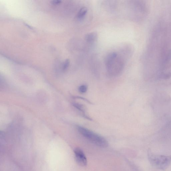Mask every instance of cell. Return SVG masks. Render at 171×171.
<instances>
[{"label":"cell","mask_w":171,"mask_h":171,"mask_svg":"<svg viewBox=\"0 0 171 171\" xmlns=\"http://www.w3.org/2000/svg\"><path fill=\"white\" fill-rule=\"evenodd\" d=\"M105 64L109 75L117 76L121 74L124 66V59L116 52L109 53L105 59Z\"/></svg>","instance_id":"1"},{"label":"cell","mask_w":171,"mask_h":171,"mask_svg":"<svg viewBox=\"0 0 171 171\" xmlns=\"http://www.w3.org/2000/svg\"><path fill=\"white\" fill-rule=\"evenodd\" d=\"M78 130L81 135L94 144L101 147H106L108 145L107 140L102 136L85 127L78 126Z\"/></svg>","instance_id":"2"},{"label":"cell","mask_w":171,"mask_h":171,"mask_svg":"<svg viewBox=\"0 0 171 171\" xmlns=\"http://www.w3.org/2000/svg\"><path fill=\"white\" fill-rule=\"evenodd\" d=\"M149 158L152 164L157 168L163 170L167 168L171 162V156L150 154Z\"/></svg>","instance_id":"3"},{"label":"cell","mask_w":171,"mask_h":171,"mask_svg":"<svg viewBox=\"0 0 171 171\" xmlns=\"http://www.w3.org/2000/svg\"><path fill=\"white\" fill-rule=\"evenodd\" d=\"M74 153L77 163L81 166H86L87 160L84 152L81 149L77 148L74 150Z\"/></svg>","instance_id":"4"},{"label":"cell","mask_w":171,"mask_h":171,"mask_svg":"<svg viewBox=\"0 0 171 171\" xmlns=\"http://www.w3.org/2000/svg\"><path fill=\"white\" fill-rule=\"evenodd\" d=\"M98 35L96 32H91V33L87 34L85 36V40L86 43L88 44L94 43L97 39Z\"/></svg>","instance_id":"5"},{"label":"cell","mask_w":171,"mask_h":171,"mask_svg":"<svg viewBox=\"0 0 171 171\" xmlns=\"http://www.w3.org/2000/svg\"><path fill=\"white\" fill-rule=\"evenodd\" d=\"M88 8L86 7H82L78 11L76 16V18L78 20H81L84 18L88 12Z\"/></svg>","instance_id":"6"},{"label":"cell","mask_w":171,"mask_h":171,"mask_svg":"<svg viewBox=\"0 0 171 171\" xmlns=\"http://www.w3.org/2000/svg\"><path fill=\"white\" fill-rule=\"evenodd\" d=\"M87 86L85 85H81L78 88V91H79L81 93H86L87 91Z\"/></svg>","instance_id":"7"},{"label":"cell","mask_w":171,"mask_h":171,"mask_svg":"<svg viewBox=\"0 0 171 171\" xmlns=\"http://www.w3.org/2000/svg\"><path fill=\"white\" fill-rule=\"evenodd\" d=\"M70 64V61L69 59H67L64 62L63 65V69L64 70H65L68 68Z\"/></svg>","instance_id":"8"},{"label":"cell","mask_w":171,"mask_h":171,"mask_svg":"<svg viewBox=\"0 0 171 171\" xmlns=\"http://www.w3.org/2000/svg\"><path fill=\"white\" fill-rule=\"evenodd\" d=\"M62 1H53L51 2V3L53 5H57V4L61 3Z\"/></svg>","instance_id":"9"}]
</instances>
